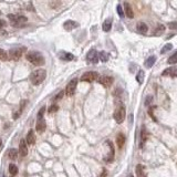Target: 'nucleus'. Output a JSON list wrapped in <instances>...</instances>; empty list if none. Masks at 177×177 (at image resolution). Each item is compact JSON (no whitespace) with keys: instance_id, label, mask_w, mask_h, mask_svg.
Instances as JSON below:
<instances>
[{"instance_id":"ea45409f","label":"nucleus","mask_w":177,"mask_h":177,"mask_svg":"<svg viewBox=\"0 0 177 177\" xmlns=\"http://www.w3.org/2000/svg\"><path fill=\"white\" fill-rule=\"evenodd\" d=\"M0 145H1V140H0Z\"/></svg>"},{"instance_id":"a211bd4d","label":"nucleus","mask_w":177,"mask_h":177,"mask_svg":"<svg viewBox=\"0 0 177 177\" xmlns=\"http://www.w3.org/2000/svg\"><path fill=\"white\" fill-rule=\"evenodd\" d=\"M102 28H103V31H105V32H109V31L111 30L112 29V19L111 18H107V19L103 22Z\"/></svg>"},{"instance_id":"e433bc0d","label":"nucleus","mask_w":177,"mask_h":177,"mask_svg":"<svg viewBox=\"0 0 177 177\" xmlns=\"http://www.w3.org/2000/svg\"><path fill=\"white\" fill-rule=\"evenodd\" d=\"M5 25H6V22L0 19V28H2V27H5Z\"/></svg>"},{"instance_id":"aec40b11","label":"nucleus","mask_w":177,"mask_h":177,"mask_svg":"<svg viewBox=\"0 0 177 177\" xmlns=\"http://www.w3.org/2000/svg\"><path fill=\"white\" fill-rule=\"evenodd\" d=\"M124 143H125V136H124V135H123L122 133L117 134V136H116V144H117V146L121 148V147H123Z\"/></svg>"},{"instance_id":"dca6fc26","label":"nucleus","mask_w":177,"mask_h":177,"mask_svg":"<svg viewBox=\"0 0 177 177\" xmlns=\"http://www.w3.org/2000/svg\"><path fill=\"white\" fill-rule=\"evenodd\" d=\"M27 143L29 144V145H33L35 143V131L33 130H30V131L28 132V134H27Z\"/></svg>"},{"instance_id":"f03ea898","label":"nucleus","mask_w":177,"mask_h":177,"mask_svg":"<svg viewBox=\"0 0 177 177\" xmlns=\"http://www.w3.org/2000/svg\"><path fill=\"white\" fill-rule=\"evenodd\" d=\"M47 78V72L43 69H39V70H35L31 73L30 75V81L33 85H39L42 82L46 80Z\"/></svg>"},{"instance_id":"7c9ffc66","label":"nucleus","mask_w":177,"mask_h":177,"mask_svg":"<svg viewBox=\"0 0 177 177\" xmlns=\"http://www.w3.org/2000/svg\"><path fill=\"white\" fill-rule=\"evenodd\" d=\"M168 28L172 29V30H177V21H173L168 23Z\"/></svg>"},{"instance_id":"5701e85b","label":"nucleus","mask_w":177,"mask_h":177,"mask_svg":"<svg viewBox=\"0 0 177 177\" xmlns=\"http://www.w3.org/2000/svg\"><path fill=\"white\" fill-rule=\"evenodd\" d=\"M164 32H165V25H158L156 27L155 31H154V35H162Z\"/></svg>"},{"instance_id":"4468645a","label":"nucleus","mask_w":177,"mask_h":177,"mask_svg":"<svg viewBox=\"0 0 177 177\" xmlns=\"http://www.w3.org/2000/svg\"><path fill=\"white\" fill-rule=\"evenodd\" d=\"M136 29L138 33H142V35H146L147 31H148V27L145 22H138L136 25Z\"/></svg>"},{"instance_id":"7ed1b4c3","label":"nucleus","mask_w":177,"mask_h":177,"mask_svg":"<svg viewBox=\"0 0 177 177\" xmlns=\"http://www.w3.org/2000/svg\"><path fill=\"white\" fill-rule=\"evenodd\" d=\"M8 18L10 19V23L12 27H22L25 25V22L28 21L27 17H23V16H13V15H9Z\"/></svg>"},{"instance_id":"ddd939ff","label":"nucleus","mask_w":177,"mask_h":177,"mask_svg":"<svg viewBox=\"0 0 177 177\" xmlns=\"http://www.w3.org/2000/svg\"><path fill=\"white\" fill-rule=\"evenodd\" d=\"M47 128V123L43 118H39V121L37 122V126H35V130L39 132V133H43L46 131Z\"/></svg>"},{"instance_id":"b1692460","label":"nucleus","mask_w":177,"mask_h":177,"mask_svg":"<svg viewBox=\"0 0 177 177\" xmlns=\"http://www.w3.org/2000/svg\"><path fill=\"white\" fill-rule=\"evenodd\" d=\"M136 174H137V177H146L144 167L142 166V165H137L136 166Z\"/></svg>"},{"instance_id":"72a5a7b5","label":"nucleus","mask_w":177,"mask_h":177,"mask_svg":"<svg viewBox=\"0 0 177 177\" xmlns=\"http://www.w3.org/2000/svg\"><path fill=\"white\" fill-rule=\"evenodd\" d=\"M44 111H46V107H44V106H42V107L40 109V111H39V113H38V117H39V118H42L43 114H44Z\"/></svg>"},{"instance_id":"a19ab883","label":"nucleus","mask_w":177,"mask_h":177,"mask_svg":"<svg viewBox=\"0 0 177 177\" xmlns=\"http://www.w3.org/2000/svg\"><path fill=\"white\" fill-rule=\"evenodd\" d=\"M128 177H133V176H132V175H131V176H128Z\"/></svg>"},{"instance_id":"20e7f679","label":"nucleus","mask_w":177,"mask_h":177,"mask_svg":"<svg viewBox=\"0 0 177 177\" xmlns=\"http://www.w3.org/2000/svg\"><path fill=\"white\" fill-rule=\"evenodd\" d=\"M25 51V47H16V48H12V49H10V51H9V58H10L11 60H19L21 56H22V54H23V52Z\"/></svg>"},{"instance_id":"f704fd0d","label":"nucleus","mask_w":177,"mask_h":177,"mask_svg":"<svg viewBox=\"0 0 177 177\" xmlns=\"http://www.w3.org/2000/svg\"><path fill=\"white\" fill-rule=\"evenodd\" d=\"M63 94H64V92H63V91H61L60 93H59V94H58V95H56V97H54V101H58V100H60V99H62V96H63Z\"/></svg>"},{"instance_id":"bb28decb","label":"nucleus","mask_w":177,"mask_h":177,"mask_svg":"<svg viewBox=\"0 0 177 177\" xmlns=\"http://www.w3.org/2000/svg\"><path fill=\"white\" fill-rule=\"evenodd\" d=\"M9 173L11 175H17L18 174V167L16 166L15 164H10L9 165Z\"/></svg>"},{"instance_id":"0eeeda50","label":"nucleus","mask_w":177,"mask_h":177,"mask_svg":"<svg viewBox=\"0 0 177 177\" xmlns=\"http://www.w3.org/2000/svg\"><path fill=\"white\" fill-rule=\"evenodd\" d=\"M76 85H78V79H72L66 87V94L68 96H72L74 94L76 90Z\"/></svg>"},{"instance_id":"c85d7f7f","label":"nucleus","mask_w":177,"mask_h":177,"mask_svg":"<svg viewBox=\"0 0 177 177\" xmlns=\"http://www.w3.org/2000/svg\"><path fill=\"white\" fill-rule=\"evenodd\" d=\"M8 53L6 52L5 50H2V49H0V60L1 61H6V60H8Z\"/></svg>"},{"instance_id":"2f4dec72","label":"nucleus","mask_w":177,"mask_h":177,"mask_svg":"<svg viewBox=\"0 0 177 177\" xmlns=\"http://www.w3.org/2000/svg\"><path fill=\"white\" fill-rule=\"evenodd\" d=\"M59 110V106L56 105V104H53V105H51L50 107H49V113H54V112H56Z\"/></svg>"},{"instance_id":"9b49d317","label":"nucleus","mask_w":177,"mask_h":177,"mask_svg":"<svg viewBox=\"0 0 177 177\" xmlns=\"http://www.w3.org/2000/svg\"><path fill=\"white\" fill-rule=\"evenodd\" d=\"M19 154L21 157H25L28 155V147H27V143L25 141L21 140L20 144H19Z\"/></svg>"},{"instance_id":"f3484780","label":"nucleus","mask_w":177,"mask_h":177,"mask_svg":"<svg viewBox=\"0 0 177 177\" xmlns=\"http://www.w3.org/2000/svg\"><path fill=\"white\" fill-rule=\"evenodd\" d=\"M124 11H125V15L132 19V18H134V12H133V9H132V7L130 6L128 2H124Z\"/></svg>"},{"instance_id":"79ce46f5","label":"nucleus","mask_w":177,"mask_h":177,"mask_svg":"<svg viewBox=\"0 0 177 177\" xmlns=\"http://www.w3.org/2000/svg\"><path fill=\"white\" fill-rule=\"evenodd\" d=\"M11 177H13V176H11Z\"/></svg>"},{"instance_id":"473e14b6","label":"nucleus","mask_w":177,"mask_h":177,"mask_svg":"<svg viewBox=\"0 0 177 177\" xmlns=\"http://www.w3.org/2000/svg\"><path fill=\"white\" fill-rule=\"evenodd\" d=\"M116 9H117V13H118V16L121 17V18H123L124 17V11H123V9H122V7L121 5H118L116 7Z\"/></svg>"},{"instance_id":"393cba45","label":"nucleus","mask_w":177,"mask_h":177,"mask_svg":"<svg viewBox=\"0 0 177 177\" xmlns=\"http://www.w3.org/2000/svg\"><path fill=\"white\" fill-rule=\"evenodd\" d=\"M8 157L10 158L11 161H16V159H17V157H18V151L15 149V148L10 149V151L8 152Z\"/></svg>"},{"instance_id":"6ab92c4d","label":"nucleus","mask_w":177,"mask_h":177,"mask_svg":"<svg viewBox=\"0 0 177 177\" xmlns=\"http://www.w3.org/2000/svg\"><path fill=\"white\" fill-rule=\"evenodd\" d=\"M147 137H148V134H147V131L145 126L142 127V131H141V147L144 145V143L147 141Z\"/></svg>"},{"instance_id":"f8f14e48","label":"nucleus","mask_w":177,"mask_h":177,"mask_svg":"<svg viewBox=\"0 0 177 177\" xmlns=\"http://www.w3.org/2000/svg\"><path fill=\"white\" fill-rule=\"evenodd\" d=\"M78 27H79V23L75 22V21H73V20H68L63 23V28H64L66 31L73 30V29H75V28H78Z\"/></svg>"},{"instance_id":"f257e3e1","label":"nucleus","mask_w":177,"mask_h":177,"mask_svg":"<svg viewBox=\"0 0 177 177\" xmlns=\"http://www.w3.org/2000/svg\"><path fill=\"white\" fill-rule=\"evenodd\" d=\"M27 60L29 61L30 63H32L33 66H43L44 64V58L43 56L41 54L40 52H38V51H31V52H28L27 53Z\"/></svg>"},{"instance_id":"2eb2a0df","label":"nucleus","mask_w":177,"mask_h":177,"mask_svg":"<svg viewBox=\"0 0 177 177\" xmlns=\"http://www.w3.org/2000/svg\"><path fill=\"white\" fill-rule=\"evenodd\" d=\"M59 56H60L61 60L63 61H72L74 59V56L70 53V52H64V51H61L59 53Z\"/></svg>"},{"instance_id":"c756f323","label":"nucleus","mask_w":177,"mask_h":177,"mask_svg":"<svg viewBox=\"0 0 177 177\" xmlns=\"http://www.w3.org/2000/svg\"><path fill=\"white\" fill-rule=\"evenodd\" d=\"M172 48H173V44L168 43V44H166V46H164V48H163L162 50H161V53H162V54H164V53L168 52L169 50H172Z\"/></svg>"},{"instance_id":"9d476101","label":"nucleus","mask_w":177,"mask_h":177,"mask_svg":"<svg viewBox=\"0 0 177 177\" xmlns=\"http://www.w3.org/2000/svg\"><path fill=\"white\" fill-rule=\"evenodd\" d=\"M164 76H172V78H177V68L175 66H171L166 70L163 71L162 73Z\"/></svg>"},{"instance_id":"58836bf2","label":"nucleus","mask_w":177,"mask_h":177,"mask_svg":"<svg viewBox=\"0 0 177 177\" xmlns=\"http://www.w3.org/2000/svg\"><path fill=\"white\" fill-rule=\"evenodd\" d=\"M0 35H7V32H6V31H4V30H1V29H0Z\"/></svg>"},{"instance_id":"a878e982","label":"nucleus","mask_w":177,"mask_h":177,"mask_svg":"<svg viewBox=\"0 0 177 177\" xmlns=\"http://www.w3.org/2000/svg\"><path fill=\"white\" fill-rule=\"evenodd\" d=\"M167 62H168V64H176L177 63V51L176 52H174L172 56L168 58Z\"/></svg>"},{"instance_id":"423d86ee","label":"nucleus","mask_w":177,"mask_h":177,"mask_svg":"<svg viewBox=\"0 0 177 177\" xmlns=\"http://www.w3.org/2000/svg\"><path fill=\"white\" fill-rule=\"evenodd\" d=\"M99 79V74L95 71H89V72H85L83 75L81 76V81L82 82H94L95 80Z\"/></svg>"},{"instance_id":"4c0bfd02","label":"nucleus","mask_w":177,"mask_h":177,"mask_svg":"<svg viewBox=\"0 0 177 177\" xmlns=\"http://www.w3.org/2000/svg\"><path fill=\"white\" fill-rule=\"evenodd\" d=\"M149 101L152 102V97H151V96H148V97H147L146 103H145V104H146V105H148V104H149Z\"/></svg>"},{"instance_id":"c9c22d12","label":"nucleus","mask_w":177,"mask_h":177,"mask_svg":"<svg viewBox=\"0 0 177 177\" xmlns=\"http://www.w3.org/2000/svg\"><path fill=\"white\" fill-rule=\"evenodd\" d=\"M106 176H107V171H106V169H103L101 173V175L99 177H106Z\"/></svg>"},{"instance_id":"cd10ccee","label":"nucleus","mask_w":177,"mask_h":177,"mask_svg":"<svg viewBox=\"0 0 177 177\" xmlns=\"http://www.w3.org/2000/svg\"><path fill=\"white\" fill-rule=\"evenodd\" d=\"M136 80L140 84L143 83V81H144V72L143 71H138V73H137L136 75Z\"/></svg>"},{"instance_id":"4be33fe9","label":"nucleus","mask_w":177,"mask_h":177,"mask_svg":"<svg viewBox=\"0 0 177 177\" xmlns=\"http://www.w3.org/2000/svg\"><path fill=\"white\" fill-rule=\"evenodd\" d=\"M109 58H110V56H109V53L105 52V51H101V52L99 53V60H101L102 62H107V61H109Z\"/></svg>"},{"instance_id":"1a4fd4ad","label":"nucleus","mask_w":177,"mask_h":177,"mask_svg":"<svg viewBox=\"0 0 177 177\" xmlns=\"http://www.w3.org/2000/svg\"><path fill=\"white\" fill-rule=\"evenodd\" d=\"M97 80H99V83H100V84H102V85L105 86V87L111 86L112 83H113V78L109 75H103L101 76V78H99Z\"/></svg>"},{"instance_id":"39448f33","label":"nucleus","mask_w":177,"mask_h":177,"mask_svg":"<svg viewBox=\"0 0 177 177\" xmlns=\"http://www.w3.org/2000/svg\"><path fill=\"white\" fill-rule=\"evenodd\" d=\"M125 115H126V112H125V107L122 105H118L116 107V110H115V112H114V120L116 121V123H118V124H121V123H123V121H124V118H125Z\"/></svg>"},{"instance_id":"412c9836","label":"nucleus","mask_w":177,"mask_h":177,"mask_svg":"<svg viewBox=\"0 0 177 177\" xmlns=\"http://www.w3.org/2000/svg\"><path fill=\"white\" fill-rule=\"evenodd\" d=\"M155 62H156V56H149V58L145 61V66L149 69V68H152V66H154V63H155Z\"/></svg>"},{"instance_id":"6e6552de","label":"nucleus","mask_w":177,"mask_h":177,"mask_svg":"<svg viewBox=\"0 0 177 177\" xmlns=\"http://www.w3.org/2000/svg\"><path fill=\"white\" fill-rule=\"evenodd\" d=\"M86 60H87L89 63H91V64L97 63V61H99V53H97V51L94 50V49L89 51L87 54H86Z\"/></svg>"}]
</instances>
